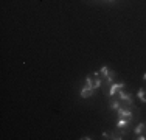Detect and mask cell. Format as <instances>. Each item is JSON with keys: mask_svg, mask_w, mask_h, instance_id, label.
<instances>
[{"mask_svg": "<svg viewBox=\"0 0 146 140\" xmlns=\"http://www.w3.org/2000/svg\"><path fill=\"white\" fill-rule=\"evenodd\" d=\"M117 112H118V117H120V118L131 121V118H132V109H131V106H120L117 109Z\"/></svg>", "mask_w": 146, "mask_h": 140, "instance_id": "1", "label": "cell"}, {"mask_svg": "<svg viewBox=\"0 0 146 140\" xmlns=\"http://www.w3.org/2000/svg\"><path fill=\"white\" fill-rule=\"evenodd\" d=\"M86 83L89 84L92 89H98V87H101V78H100L98 75H90V76H87V79H86Z\"/></svg>", "mask_w": 146, "mask_h": 140, "instance_id": "2", "label": "cell"}, {"mask_svg": "<svg viewBox=\"0 0 146 140\" xmlns=\"http://www.w3.org/2000/svg\"><path fill=\"white\" fill-rule=\"evenodd\" d=\"M124 89V84L123 83H117V84H112V89H110V97H115V95H120V92Z\"/></svg>", "mask_w": 146, "mask_h": 140, "instance_id": "3", "label": "cell"}, {"mask_svg": "<svg viewBox=\"0 0 146 140\" xmlns=\"http://www.w3.org/2000/svg\"><path fill=\"white\" fill-rule=\"evenodd\" d=\"M93 90H95V89H92V87L86 83V86L82 87V90H81V97L82 98H90V97L93 95Z\"/></svg>", "mask_w": 146, "mask_h": 140, "instance_id": "4", "label": "cell"}, {"mask_svg": "<svg viewBox=\"0 0 146 140\" xmlns=\"http://www.w3.org/2000/svg\"><path fill=\"white\" fill-rule=\"evenodd\" d=\"M123 137H124V131H121V128H118L117 131H113L109 134V139H115V140H120Z\"/></svg>", "mask_w": 146, "mask_h": 140, "instance_id": "5", "label": "cell"}, {"mask_svg": "<svg viewBox=\"0 0 146 140\" xmlns=\"http://www.w3.org/2000/svg\"><path fill=\"white\" fill-rule=\"evenodd\" d=\"M135 134H137V135H145V137H146V125L145 123L138 125L137 129H135Z\"/></svg>", "mask_w": 146, "mask_h": 140, "instance_id": "6", "label": "cell"}, {"mask_svg": "<svg viewBox=\"0 0 146 140\" xmlns=\"http://www.w3.org/2000/svg\"><path fill=\"white\" fill-rule=\"evenodd\" d=\"M138 98H140L143 103H146V87H141V89L138 90Z\"/></svg>", "mask_w": 146, "mask_h": 140, "instance_id": "7", "label": "cell"}, {"mask_svg": "<svg viewBox=\"0 0 146 140\" xmlns=\"http://www.w3.org/2000/svg\"><path fill=\"white\" fill-rule=\"evenodd\" d=\"M109 107L110 109H118V107H120V100H110L109 101Z\"/></svg>", "mask_w": 146, "mask_h": 140, "instance_id": "8", "label": "cell"}, {"mask_svg": "<svg viewBox=\"0 0 146 140\" xmlns=\"http://www.w3.org/2000/svg\"><path fill=\"white\" fill-rule=\"evenodd\" d=\"M127 125H129V120H123V118H120V121H118V128H126Z\"/></svg>", "mask_w": 146, "mask_h": 140, "instance_id": "9", "label": "cell"}, {"mask_svg": "<svg viewBox=\"0 0 146 140\" xmlns=\"http://www.w3.org/2000/svg\"><path fill=\"white\" fill-rule=\"evenodd\" d=\"M143 79H145V81H146V73H145V75H143Z\"/></svg>", "mask_w": 146, "mask_h": 140, "instance_id": "10", "label": "cell"}]
</instances>
